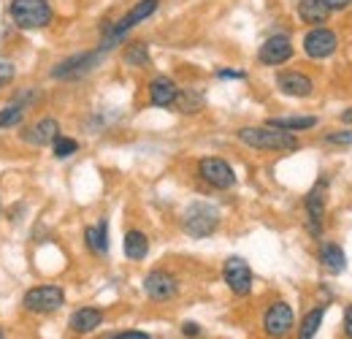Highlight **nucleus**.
<instances>
[{
  "label": "nucleus",
  "instance_id": "obj_5",
  "mask_svg": "<svg viewBox=\"0 0 352 339\" xmlns=\"http://www.w3.org/2000/svg\"><path fill=\"white\" fill-rule=\"evenodd\" d=\"M65 304V291L60 285H36L22 296V307L33 315H52Z\"/></svg>",
  "mask_w": 352,
  "mask_h": 339
},
{
  "label": "nucleus",
  "instance_id": "obj_15",
  "mask_svg": "<svg viewBox=\"0 0 352 339\" xmlns=\"http://www.w3.org/2000/svg\"><path fill=\"white\" fill-rule=\"evenodd\" d=\"M57 136H60V123L54 117H41L22 130V141L30 147H52Z\"/></svg>",
  "mask_w": 352,
  "mask_h": 339
},
{
  "label": "nucleus",
  "instance_id": "obj_9",
  "mask_svg": "<svg viewBox=\"0 0 352 339\" xmlns=\"http://www.w3.org/2000/svg\"><path fill=\"white\" fill-rule=\"evenodd\" d=\"M293 39L287 33H271L261 49H258V63L265 68H276V65H285L290 57H293Z\"/></svg>",
  "mask_w": 352,
  "mask_h": 339
},
{
  "label": "nucleus",
  "instance_id": "obj_22",
  "mask_svg": "<svg viewBox=\"0 0 352 339\" xmlns=\"http://www.w3.org/2000/svg\"><path fill=\"white\" fill-rule=\"evenodd\" d=\"M265 125L276 127V130H287V133H301V130L317 127V117H298V114H293V117H271Z\"/></svg>",
  "mask_w": 352,
  "mask_h": 339
},
{
  "label": "nucleus",
  "instance_id": "obj_30",
  "mask_svg": "<svg viewBox=\"0 0 352 339\" xmlns=\"http://www.w3.org/2000/svg\"><path fill=\"white\" fill-rule=\"evenodd\" d=\"M109 339H152L146 331H135V329H128V331H120V334H111Z\"/></svg>",
  "mask_w": 352,
  "mask_h": 339
},
{
  "label": "nucleus",
  "instance_id": "obj_13",
  "mask_svg": "<svg viewBox=\"0 0 352 339\" xmlns=\"http://www.w3.org/2000/svg\"><path fill=\"white\" fill-rule=\"evenodd\" d=\"M144 294L152 301H171L179 294V280L166 269H155L144 277Z\"/></svg>",
  "mask_w": 352,
  "mask_h": 339
},
{
  "label": "nucleus",
  "instance_id": "obj_24",
  "mask_svg": "<svg viewBox=\"0 0 352 339\" xmlns=\"http://www.w3.org/2000/svg\"><path fill=\"white\" fill-rule=\"evenodd\" d=\"M176 112H182V114H195V112H201L204 109V92L201 90H179V95H176Z\"/></svg>",
  "mask_w": 352,
  "mask_h": 339
},
{
  "label": "nucleus",
  "instance_id": "obj_20",
  "mask_svg": "<svg viewBox=\"0 0 352 339\" xmlns=\"http://www.w3.org/2000/svg\"><path fill=\"white\" fill-rule=\"evenodd\" d=\"M317 260H320V266H322L325 271H331V274H342V271L347 269V255H344V250H342L339 245H333V242H322V245H320Z\"/></svg>",
  "mask_w": 352,
  "mask_h": 339
},
{
  "label": "nucleus",
  "instance_id": "obj_23",
  "mask_svg": "<svg viewBox=\"0 0 352 339\" xmlns=\"http://www.w3.org/2000/svg\"><path fill=\"white\" fill-rule=\"evenodd\" d=\"M122 63L131 68H149L152 57H149V46L144 41H131L122 52Z\"/></svg>",
  "mask_w": 352,
  "mask_h": 339
},
{
  "label": "nucleus",
  "instance_id": "obj_1",
  "mask_svg": "<svg viewBox=\"0 0 352 339\" xmlns=\"http://www.w3.org/2000/svg\"><path fill=\"white\" fill-rule=\"evenodd\" d=\"M236 136H239L241 144H247L250 150H258V152H296L301 147V141H298L296 133L276 130V127L271 125L239 127Z\"/></svg>",
  "mask_w": 352,
  "mask_h": 339
},
{
  "label": "nucleus",
  "instance_id": "obj_28",
  "mask_svg": "<svg viewBox=\"0 0 352 339\" xmlns=\"http://www.w3.org/2000/svg\"><path fill=\"white\" fill-rule=\"evenodd\" d=\"M14 76H16V65L11 60H0V90H6L11 85Z\"/></svg>",
  "mask_w": 352,
  "mask_h": 339
},
{
  "label": "nucleus",
  "instance_id": "obj_32",
  "mask_svg": "<svg viewBox=\"0 0 352 339\" xmlns=\"http://www.w3.org/2000/svg\"><path fill=\"white\" fill-rule=\"evenodd\" d=\"M325 6L331 8V14H333V11H347L352 6V0H325Z\"/></svg>",
  "mask_w": 352,
  "mask_h": 339
},
{
  "label": "nucleus",
  "instance_id": "obj_31",
  "mask_svg": "<svg viewBox=\"0 0 352 339\" xmlns=\"http://www.w3.org/2000/svg\"><path fill=\"white\" fill-rule=\"evenodd\" d=\"M217 79H247V74L244 71H233V68H220Z\"/></svg>",
  "mask_w": 352,
  "mask_h": 339
},
{
  "label": "nucleus",
  "instance_id": "obj_19",
  "mask_svg": "<svg viewBox=\"0 0 352 339\" xmlns=\"http://www.w3.org/2000/svg\"><path fill=\"white\" fill-rule=\"evenodd\" d=\"M85 245H87L89 253L98 255V258L109 255V220H106V217L98 220L95 225H87V228H85Z\"/></svg>",
  "mask_w": 352,
  "mask_h": 339
},
{
  "label": "nucleus",
  "instance_id": "obj_36",
  "mask_svg": "<svg viewBox=\"0 0 352 339\" xmlns=\"http://www.w3.org/2000/svg\"><path fill=\"white\" fill-rule=\"evenodd\" d=\"M3 337H6V334H3V329H0V339H3Z\"/></svg>",
  "mask_w": 352,
  "mask_h": 339
},
{
  "label": "nucleus",
  "instance_id": "obj_26",
  "mask_svg": "<svg viewBox=\"0 0 352 339\" xmlns=\"http://www.w3.org/2000/svg\"><path fill=\"white\" fill-rule=\"evenodd\" d=\"M322 318H325V304H322V307H314L311 312H307V315H304V320H301V326H298V339L314 337V334L320 331Z\"/></svg>",
  "mask_w": 352,
  "mask_h": 339
},
{
  "label": "nucleus",
  "instance_id": "obj_6",
  "mask_svg": "<svg viewBox=\"0 0 352 339\" xmlns=\"http://www.w3.org/2000/svg\"><path fill=\"white\" fill-rule=\"evenodd\" d=\"M325 207H328V179H317L314 187L304 198V209H307V228L314 239L322 236V223H325Z\"/></svg>",
  "mask_w": 352,
  "mask_h": 339
},
{
  "label": "nucleus",
  "instance_id": "obj_34",
  "mask_svg": "<svg viewBox=\"0 0 352 339\" xmlns=\"http://www.w3.org/2000/svg\"><path fill=\"white\" fill-rule=\"evenodd\" d=\"M344 334H347V339H352V304L344 312Z\"/></svg>",
  "mask_w": 352,
  "mask_h": 339
},
{
  "label": "nucleus",
  "instance_id": "obj_4",
  "mask_svg": "<svg viewBox=\"0 0 352 339\" xmlns=\"http://www.w3.org/2000/svg\"><path fill=\"white\" fill-rule=\"evenodd\" d=\"M222 214L214 204L209 201H192L184 212H182V231L192 239H206L220 228Z\"/></svg>",
  "mask_w": 352,
  "mask_h": 339
},
{
  "label": "nucleus",
  "instance_id": "obj_18",
  "mask_svg": "<svg viewBox=\"0 0 352 339\" xmlns=\"http://www.w3.org/2000/svg\"><path fill=\"white\" fill-rule=\"evenodd\" d=\"M296 14H298V19L304 25H309V28H320V25L328 22L331 8L325 6V0H298L296 3Z\"/></svg>",
  "mask_w": 352,
  "mask_h": 339
},
{
  "label": "nucleus",
  "instance_id": "obj_7",
  "mask_svg": "<svg viewBox=\"0 0 352 339\" xmlns=\"http://www.w3.org/2000/svg\"><path fill=\"white\" fill-rule=\"evenodd\" d=\"M222 280L233 296H250V291H252V269L239 255H230L222 263Z\"/></svg>",
  "mask_w": 352,
  "mask_h": 339
},
{
  "label": "nucleus",
  "instance_id": "obj_12",
  "mask_svg": "<svg viewBox=\"0 0 352 339\" xmlns=\"http://www.w3.org/2000/svg\"><path fill=\"white\" fill-rule=\"evenodd\" d=\"M100 57H103L100 49H95V52H79L74 57H65V60H60L52 68V79H79V76L89 74L100 63Z\"/></svg>",
  "mask_w": 352,
  "mask_h": 339
},
{
  "label": "nucleus",
  "instance_id": "obj_16",
  "mask_svg": "<svg viewBox=\"0 0 352 339\" xmlns=\"http://www.w3.org/2000/svg\"><path fill=\"white\" fill-rule=\"evenodd\" d=\"M146 92H149V103L157 106V109H168L176 103V95H179V85H176L171 76H155L149 85H146Z\"/></svg>",
  "mask_w": 352,
  "mask_h": 339
},
{
  "label": "nucleus",
  "instance_id": "obj_27",
  "mask_svg": "<svg viewBox=\"0 0 352 339\" xmlns=\"http://www.w3.org/2000/svg\"><path fill=\"white\" fill-rule=\"evenodd\" d=\"M52 152H54L57 161H65V158H71V155L79 152V141L71 138V136H63V133H60V136L52 141Z\"/></svg>",
  "mask_w": 352,
  "mask_h": 339
},
{
  "label": "nucleus",
  "instance_id": "obj_21",
  "mask_svg": "<svg viewBox=\"0 0 352 339\" xmlns=\"http://www.w3.org/2000/svg\"><path fill=\"white\" fill-rule=\"evenodd\" d=\"M122 250H125V258L128 260H144L149 255V236L138 228H131L122 239Z\"/></svg>",
  "mask_w": 352,
  "mask_h": 339
},
{
  "label": "nucleus",
  "instance_id": "obj_11",
  "mask_svg": "<svg viewBox=\"0 0 352 339\" xmlns=\"http://www.w3.org/2000/svg\"><path fill=\"white\" fill-rule=\"evenodd\" d=\"M293 326H296V315L287 301H274L263 312V331L271 339L287 337L293 331Z\"/></svg>",
  "mask_w": 352,
  "mask_h": 339
},
{
  "label": "nucleus",
  "instance_id": "obj_14",
  "mask_svg": "<svg viewBox=\"0 0 352 339\" xmlns=\"http://www.w3.org/2000/svg\"><path fill=\"white\" fill-rule=\"evenodd\" d=\"M276 90L287 98H309L314 92V79L304 71H279L276 74Z\"/></svg>",
  "mask_w": 352,
  "mask_h": 339
},
{
  "label": "nucleus",
  "instance_id": "obj_2",
  "mask_svg": "<svg viewBox=\"0 0 352 339\" xmlns=\"http://www.w3.org/2000/svg\"><path fill=\"white\" fill-rule=\"evenodd\" d=\"M160 8V0H138L135 6H131V11L128 14H122L117 22H111V25H106V30H103V39H100V52L106 54L109 49H114L117 43L125 41V36L131 33L133 28H138L141 22H146L155 11Z\"/></svg>",
  "mask_w": 352,
  "mask_h": 339
},
{
  "label": "nucleus",
  "instance_id": "obj_10",
  "mask_svg": "<svg viewBox=\"0 0 352 339\" xmlns=\"http://www.w3.org/2000/svg\"><path fill=\"white\" fill-rule=\"evenodd\" d=\"M198 176L214 190H230L236 185V171L222 158H201L198 161Z\"/></svg>",
  "mask_w": 352,
  "mask_h": 339
},
{
  "label": "nucleus",
  "instance_id": "obj_29",
  "mask_svg": "<svg viewBox=\"0 0 352 339\" xmlns=\"http://www.w3.org/2000/svg\"><path fill=\"white\" fill-rule=\"evenodd\" d=\"M328 144H352V130H336V133H328L325 136Z\"/></svg>",
  "mask_w": 352,
  "mask_h": 339
},
{
  "label": "nucleus",
  "instance_id": "obj_3",
  "mask_svg": "<svg viewBox=\"0 0 352 339\" xmlns=\"http://www.w3.org/2000/svg\"><path fill=\"white\" fill-rule=\"evenodd\" d=\"M8 17L19 30H44L52 25L54 11L49 0H11Z\"/></svg>",
  "mask_w": 352,
  "mask_h": 339
},
{
  "label": "nucleus",
  "instance_id": "obj_25",
  "mask_svg": "<svg viewBox=\"0 0 352 339\" xmlns=\"http://www.w3.org/2000/svg\"><path fill=\"white\" fill-rule=\"evenodd\" d=\"M30 106L22 101V98H16V101H11L6 109H0V130L3 127H14L19 125L22 120H25V112H28Z\"/></svg>",
  "mask_w": 352,
  "mask_h": 339
},
{
  "label": "nucleus",
  "instance_id": "obj_35",
  "mask_svg": "<svg viewBox=\"0 0 352 339\" xmlns=\"http://www.w3.org/2000/svg\"><path fill=\"white\" fill-rule=\"evenodd\" d=\"M342 123H344V125H352V106L342 112Z\"/></svg>",
  "mask_w": 352,
  "mask_h": 339
},
{
  "label": "nucleus",
  "instance_id": "obj_33",
  "mask_svg": "<svg viewBox=\"0 0 352 339\" xmlns=\"http://www.w3.org/2000/svg\"><path fill=\"white\" fill-rule=\"evenodd\" d=\"M182 334H184V337H198V334H201V326H198V323H190V320H187V323L182 326Z\"/></svg>",
  "mask_w": 352,
  "mask_h": 339
},
{
  "label": "nucleus",
  "instance_id": "obj_8",
  "mask_svg": "<svg viewBox=\"0 0 352 339\" xmlns=\"http://www.w3.org/2000/svg\"><path fill=\"white\" fill-rule=\"evenodd\" d=\"M301 46H304V54H307L309 60H328L339 49V36L331 28H325V25L309 28Z\"/></svg>",
  "mask_w": 352,
  "mask_h": 339
},
{
  "label": "nucleus",
  "instance_id": "obj_17",
  "mask_svg": "<svg viewBox=\"0 0 352 339\" xmlns=\"http://www.w3.org/2000/svg\"><path fill=\"white\" fill-rule=\"evenodd\" d=\"M103 326V312L98 307H79L71 318H68V329L74 334H92L95 329Z\"/></svg>",
  "mask_w": 352,
  "mask_h": 339
}]
</instances>
